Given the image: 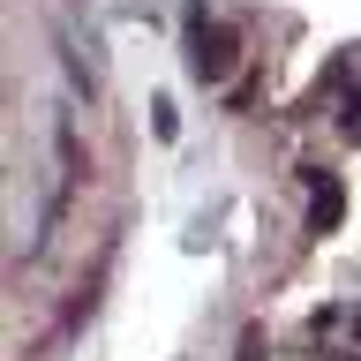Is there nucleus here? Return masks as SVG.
Listing matches in <instances>:
<instances>
[{"mask_svg":"<svg viewBox=\"0 0 361 361\" xmlns=\"http://www.w3.org/2000/svg\"><path fill=\"white\" fill-rule=\"evenodd\" d=\"M233 68H241V38L226 23H211L203 8H188V75L196 83H226Z\"/></svg>","mask_w":361,"mask_h":361,"instance_id":"obj_1","label":"nucleus"},{"mask_svg":"<svg viewBox=\"0 0 361 361\" xmlns=\"http://www.w3.org/2000/svg\"><path fill=\"white\" fill-rule=\"evenodd\" d=\"M264 354H271V346H264V324H248L241 346H233V361H264Z\"/></svg>","mask_w":361,"mask_h":361,"instance_id":"obj_3","label":"nucleus"},{"mask_svg":"<svg viewBox=\"0 0 361 361\" xmlns=\"http://www.w3.org/2000/svg\"><path fill=\"white\" fill-rule=\"evenodd\" d=\"M338 219H346V180L309 166V233H331Z\"/></svg>","mask_w":361,"mask_h":361,"instance_id":"obj_2","label":"nucleus"},{"mask_svg":"<svg viewBox=\"0 0 361 361\" xmlns=\"http://www.w3.org/2000/svg\"><path fill=\"white\" fill-rule=\"evenodd\" d=\"M346 135H361V90L346 98Z\"/></svg>","mask_w":361,"mask_h":361,"instance_id":"obj_4","label":"nucleus"}]
</instances>
